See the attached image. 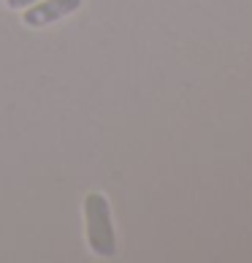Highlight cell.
I'll use <instances>...</instances> for the list:
<instances>
[{"mask_svg":"<svg viewBox=\"0 0 252 263\" xmlns=\"http://www.w3.org/2000/svg\"><path fill=\"white\" fill-rule=\"evenodd\" d=\"M38 3V0H8V8H16V11H22V8Z\"/></svg>","mask_w":252,"mask_h":263,"instance_id":"3957f363","label":"cell"},{"mask_svg":"<svg viewBox=\"0 0 252 263\" xmlns=\"http://www.w3.org/2000/svg\"><path fill=\"white\" fill-rule=\"evenodd\" d=\"M79 6L82 0H38V3L27 6L22 11V22L27 27H46L79 11Z\"/></svg>","mask_w":252,"mask_h":263,"instance_id":"7a4b0ae2","label":"cell"},{"mask_svg":"<svg viewBox=\"0 0 252 263\" xmlns=\"http://www.w3.org/2000/svg\"><path fill=\"white\" fill-rule=\"evenodd\" d=\"M84 231L87 245L95 255L114 258L117 255V231L111 220V206L103 193H87L84 198Z\"/></svg>","mask_w":252,"mask_h":263,"instance_id":"6da1fadb","label":"cell"}]
</instances>
